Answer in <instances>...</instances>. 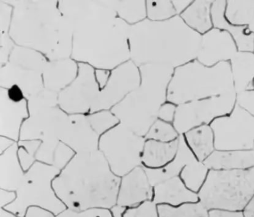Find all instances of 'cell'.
Wrapping results in <instances>:
<instances>
[{"instance_id": "obj_1", "label": "cell", "mask_w": 254, "mask_h": 217, "mask_svg": "<svg viewBox=\"0 0 254 217\" xmlns=\"http://www.w3.org/2000/svg\"><path fill=\"white\" fill-rule=\"evenodd\" d=\"M120 180L98 150L75 154L56 177L53 187L60 201L70 209L110 210L117 205Z\"/></svg>"}, {"instance_id": "obj_2", "label": "cell", "mask_w": 254, "mask_h": 217, "mask_svg": "<svg viewBox=\"0 0 254 217\" xmlns=\"http://www.w3.org/2000/svg\"><path fill=\"white\" fill-rule=\"evenodd\" d=\"M200 39L178 15L164 22L146 19L130 26L131 60L138 66L162 64L175 69L197 58Z\"/></svg>"}, {"instance_id": "obj_3", "label": "cell", "mask_w": 254, "mask_h": 217, "mask_svg": "<svg viewBox=\"0 0 254 217\" xmlns=\"http://www.w3.org/2000/svg\"><path fill=\"white\" fill-rule=\"evenodd\" d=\"M139 68L141 84L123 99L120 115L123 125L145 138L157 119L160 106L168 101V87L175 68L162 64H146Z\"/></svg>"}, {"instance_id": "obj_4", "label": "cell", "mask_w": 254, "mask_h": 217, "mask_svg": "<svg viewBox=\"0 0 254 217\" xmlns=\"http://www.w3.org/2000/svg\"><path fill=\"white\" fill-rule=\"evenodd\" d=\"M233 92L235 90L229 62L209 67L195 59L175 68L168 101L179 105Z\"/></svg>"}, {"instance_id": "obj_5", "label": "cell", "mask_w": 254, "mask_h": 217, "mask_svg": "<svg viewBox=\"0 0 254 217\" xmlns=\"http://www.w3.org/2000/svg\"><path fill=\"white\" fill-rule=\"evenodd\" d=\"M254 196V168L231 171L211 170L199 192L206 209L244 210Z\"/></svg>"}, {"instance_id": "obj_6", "label": "cell", "mask_w": 254, "mask_h": 217, "mask_svg": "<svg viewBox=\"0 0 254 217\" xmlns=\"http://www.w3.org/2000/svg\"><path fill=\"white\" fill-rule=\"evenodd\" d=\"M60 170L52 166L36 162L26 172L16 192V199L3 209L16 216L25 217L29 208L37 207L54 214L66 207L56 194L53 181Z\"/></svg>"}, {"instance_id": "obj_7", "label": "cell", "mask_w": 254, "mask_h": 217, "mask_svg": "<svg viewBox=\"0 0 254 217\" xmlns=\"http://www.w3.org/2000/svg\"><path fill=\"white\" fill-rule=\"evenodd\" d=\"M145 141L144 137L135 134L121 124L100 136L99 150L111 171L122 178L142 166Z\"/></svg>"}, {"instance_id": "obj_8", "label": "cell", "mask_w": 254, "mask_h": 217, "mask_svg": "<svg viewBox=\"0 0 254 217\" xmlns=\"http://www.w3.org/2000/svg\"><path fill=\"white\" fill-rule=\"evenodd\" d=\"M236 92L188 102L178 105L173 125L178 133L202 125H210L216 119L230 114L236 104Z\"/></svg>"}, {"instance_id": "obj_9", "label": "cell", "mask_w": 254, "mask_h": 217, "mask_svg": "<svg viewBox=\"0 0 254 217\" xmlns=\"http://www.w3.org/2000/svg\"><path fill=\"white\" fill-rule=\"evenodd\" d=\"M217 150H253L254 117L236 105L230 114L210 125Z\"/></svg>"}, {"instance_id": "obj_10", "label": "cell", "mask_w": 254, "mask_h": 217, "mask_svg": "<svg viewBox=\"0 0 254 217\" xmlns=\"http://www.w3.org/2000/svg\"><path fill=\"white\" fill-rule=\"evenodd\" d=\"M238 51L233 37L226 31L213 28L201 35L197 60L206 66L229 62Z\"/></svg>"}, {"instance_id": "obj_11", "label": "cell", "mask_w": 254, "mask_h": 217, "mask_svg": "<svg viewBox=\"0 0 254 217\" xmlns=\"http://www.w3.org/2000/svg\"><path fill=\"white\" fill-rule=\"evenodd\" d=\"M152 196V186L144 167L140 166L122 177L117 204L127 208L134 207L151 201Z\"/></svg>"}, {"instance_id": "obj_12", "label": "cell", "mask_w": 254, "mask_h": 217, "mask_svg": "<svg viewBox=\"0 0 254 217\" xmlns=\"http://www.w3.org/2000/svg\"><path fill=\"white\" fill-rule=\"evenodd\" d=\"M226 0H214L212 5L213 27L226 31L233 37L238 51L254 52V34L249 26L233 25L224 16Z\"/></svg>"}, {"instance_id": "obj_13", "label": "cell", "mask_w": 254, "mask_h": 217, "mask_svg": "<svg viewBox=\"0 0 254 217\" xmlns=\"http://www.w3.org/2000/svg\"><path fill=\"white\" fill-rule=\"evenodd\" d=\"M207 168L214 170H249L254 168V150H217L204 161Z\"/></svg>"}, {"instance_id": "obj_14", "label": "cell", "mask_w": 254, "mask_h": 217, "mask_svg": "<svg viewBox=\"0 0 254 217\" xmlns=\"http://www.w3.org/2000/svg\"><path fill=\"white\" fill-rule=\"evenodd\" d=\"M195 161L193 152L187 145L183 135L179 137V144L175 161L160 169L143 167L151 186H155L178 175L185 165Z\"/></svg>"}, {"instance_id": "obj_15", "label": "cell", "mask_w": 254, "mask_h": 217, "mask_svg": "<svg viewBox=\"0 0 254 217\" xmlns=\"http://www.w3.org/2000/svg\"><path fill=\"white\" fill-rule=\"evenodd\" d=\"M17 149L15 143L0 154V189L15 192L23 180L26 172L20 163Z\"/></svg>"}, {"instance_id": "obj_16", "label": "cell", "mask_w": 254, "mask_h": 217, "mask_svg": "<svg viewBox=\"0 0 254 217\" xmlns=\"http://www.w3.org/2000/svg\"><path fill=\"white\" fill-rule=\"evenodd\" d=\"M230 64L236 94L254 88V52L238 51Z\"/></svg>"}, {"instance_id": "obj_17", "label": "cell", "mask_w": 254, "mask_h": 217, "mask_svg": "<svg viewBox=\"0 0 254 217\" xmlns=\"http://www.w3.org/2000/svg\"><path fill=\"white\" fill-rule=\"evenodd\" d=\"M214 0H195L180 15L185 24L193 32L202 35L213 27L212 5Z\"/></svg>"}, {"instance_id": "obj_18", "label": "cell", "mask_w": 254, "mask_h": 217, "mask_svg": "<svg viewBox=\"0 0 254 217\" xmlns=\"http://www.w3.org/2000/svg\"><path fill=\"white\" fill-rule=\"evenodd\" d=\"M197 201V195L187 189L177 176L155 186V204L166 203L178 205L182 203Z\"/></svg>"}, {"instance_id": "obj_19", "label": "cell", "mask_w": 254, "mask_h": 217, "mask_svg": "<svg viewBox=\"0 0 254 217\" xmlns=\"http://www.w3.org/2000/svg\"><path fill=\"white\" fill-rule=\"evenodd\" d=\"M179 138L171 142L146 139L142 154V166L151 168L161 167L177 154Z\"/></svg>"}, {"instance_id": "obj_20", "label": "cell", "mask_w": 254, "mask_h": 217, "mask_svg": "<svg viewBox=\"0 0 254 217\" xmlns=\"http://www.w3.org/2000/svg\"><path fill=\"white\" fill-rule=\"evenodd\" d=\"M186 143L199 160L208 157L215 149V135L210 125L193 128L183 134Z\"/></svg>"}, {"instance_id": "obj_21", "label": "cell", "mask_w": 254, "mask_h": 217, "mask_svg": "<svg viewBox=\"0 0 254 217\" xmlns=\"http://www.w3.org/2000/svg\"><path fill=\"white\" fill-rule=\"evenodd\" d=\"M225 18L237 26H249L254 17V0H226Z\"/></svg>"}, {"instance_id": "obj_22", "label": "cell", "mask_w": 254, "mask_h": 217, "mask_svg": "<svg viewBox=\"0 0 254 217\" xmlns=\"http://www.w3.org/2000/svg\"><path fill=\"white\" fill-rule=\"evenodd\" d=\"M25 217H113L110 210L103 208H92L84 211H75L66 208L64 211L54 214L42 208H29Z\"/></svg>"}, {"instance_id": "obj_23", "label": "cell", "mask_w": 254, "mask_h": 217, "mask_svg": "<svg viewBox=\"0 0 254 217\" xmlns=\"http://www.w3.org/2000/svg\"><path fill=\"white\" fill-rule=\"evenodd\" d=\"M147 19L152 22H164L177 16L171 0L146 1Z\"/></svg>"}, {"instance_id": "obj_24", "label": "cell", "mask_w": 254, "mask_h": 217, "mask_svg": "<svg viewBox=\"0 0 254 217\" xmlns=\"http://www.w3.org/2000/svg\"><path fill=\"white\" fill-rule=\"evenodd\" d=\"M160 217H208L207 209L200 203L188 204L175 208L168 205H160Z\"/></svg>"}, {"instance_id": "obj_25", "label": "cell", "mask_w": 254, "mask_h": 217, "mask_svg": "<svg viewBox=\"0 0 254 217\" xmlns=\"http://www.w3.org/2000/svg\"><path fill=\"white\" fill-rule=\"evenodd\" d=\"M180 136L173 124L157 119L147 132L145 139L169 143L177 140Z\"/></svg>"}, {"instance_id": "obj_26", "label": "cell", "mask_w": 254, "mask_h": 217, "mask_svg": "<svg viewBox=\"0 0 254 217\" xmlns=\"http://www.w3.org/2000/svg\"><path fill=\"white\" fill-rule=\"evenodd\" d=\"M120 12L128 25H136L147 19L146 1L123 2Z\"/></svg>"}, {"instance_id": "obj_27", "label": "cell", "mask_w": 254, "mask_h": 217, "mask_svg": "<svg viewBox=\"0 0 254 217\" xmlns=\"http://www.w3.org/2000/svg\"><path fill=\"white\" fill-rule=\"evenodd\" d=\"M207 168L206 166L196 161L187 164L182 177L189 189L193 191L199 189L206 175Z\"/></svg>"}, {"instance_id": "obj_28", "label": "cell", "mask_w": 254, "mask_h": 217, "mask_svg": "<svg viewBox=\"0 0 254 217\" xmlns=\"http://www.w3.org/2000/svg\"><path fill=\"white\" fill-rule=\"evenodd\" d=\"M41 143L39 140H19L17 142V156L24 172H27L36 163V155Z\"/></svg>"}, {"instance_id": "obj_29", "label": "cell", "mask_w": 254, "mask_h": 217, "mask_svg": "<svg viewBox=\"0 0 254 217\" xmlns=\"http://www.w3.org/2000/svg\"><path fill=\"white\" fill-rule=\"evenodd\" d=\"M123 217H158L155 203L148 201L136 207L127 208Z\"/></svg>"}, {"instance_id": "obj_30", "label": "cell", "mask_w": 254, "mask_h": 217, "mask_svg": "<svg viewBox=\"0 0 254 217\" xmlns=\"http://www.w3.org/2000/svg\"><path fill=\"white\" fill-rule=\"evenodd\" d=\"M236 105L254 117V88L238 93L236 96Z\"/></svg>"}, {"instance_id": "obj_31", "label": "cell", "mask_w": 254, "mask_h": 217, "mask_svg": "<svg viewBox=\"0 0 254 217\" xmlns=\"http://www.w3.org/2000/svg\"><path fill=\"white\" fill-rule=\"evenodd\" d=\"M177 107L178 105L173 102H165L158 110L157 119L166 123L173 124L177 115Z\"/></svg>"}, {"instance_id": "obj_32", "label": "cell", "mask_w": 254, "mask_h": 217, "mask_svg": "<svg viewBox=\"0 0 254 217\" xmlns=\"http://www.w3.org/2000/svg\"><path fill=\"white\" fill-rule=\"evenodd\" d=\"M16 192L10 190L0 189V208H5L12 204L16 199Z\"/></svg>"}, {"instance_id": "obj_33", "label": "cell", "mask_w": 254, "mask_h": 217, "mask_svg": "<svg viewBox=\"0 0 254 217\" xmlns=\"http://www.w3.org/2000/svg\"><path fill=\"white\" fill-rule=\"evenodd\" d=\"M172 2L177 15L180 16L188 8L192 1L190 0H175L174 1L173 0Z\"/></svg>"}, {"instance_id": "obj_34", "label": "cell", "mask_w": 254, "mask_h": 217, "mask_svg": "<svg viewBox=\"0 0 254 217\" xmlns=\"http://www.w3.org/2000/svg\"><path fill=\"white\" fill-rule=\"evenodd\" d=\"M209 217H245L242 212H228L212 210L209 213Z\"/></svg>"}, {"instance_id": "obj_35", "label": "cell", "mask_w": 254, "mask_h": 217, "mask_svg": "<svg viewBox=\"0 0 254 217\" xmlns=\"http://www.w3.org/2000/svg\"><path fill=\"white\" fill-rule=\"evenodd\" d=\"M127 209V208L122 207V206L118 205L117 204L109 210H110L113 217H123Z\"/></svg>"}, {"instance_id": "obj_36", "label": "cell", "mask_w": 254, "mask_h": 217, "mask_svg": "<svg viewBox=\"0 0 254 217\" xmlns=\"http://www.w3.org/2000/svg\"><path fill=\"white\" fill-rule=\"evenodd\" d=\"M9 96L13 101L17 102L21 101V99L23 98V94H22L18 87L14 86V87L11 88L10 90Z\"/></svg>"}, {"instance_id": "obj_37", "label": "cell", "mask_w": 254, "mask_h": 217, "mask_svg": "<svg viewBox=\"0 0 254 217\" xmlns=\"http://www.w3.org/2000/svg\"><path fill=\"white\" fill-rule=\"evenodd\" d=\"M245 217H254V196L244 210Z\"/></svg>"}, {"instance_id": "obj_38", "label": "cell", "mask_w": 254, "mask_h": 217, "mask_svg": "<svg viewBox=\"0 0 254 217\" xmlns=\"http://www.w3.org/2000/svg\"><path fill=\"white\" fill-rule=\"evenodd\" d=\"M0 217H21L16 216L12 212H8V210L0 208Z\"/></svg>"}, {"instance_id": "obj_39", "label": "cell", "mask_w": 254, "mask_h": 217, "mask_svg": "<svg viewBox=\"0 0 254 217\" xmlns=\"http://www.w3.org/2000/svg\"><path fill=\"white\" fill-rule=\"evenodd\" d=\"M249 28L250 29V30L252 32H253L254 34V17L253 20V21L251 22V24L249 26Z\"/></svg>"}]
</instances>
